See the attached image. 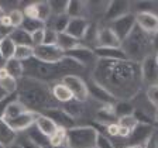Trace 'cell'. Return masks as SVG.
I'll return each mask as SVG.
<instances>
[{
    "instance_id": "6da1fadb",
    "label": "cell",
    "mask_w": 158,
    "mask_h": 148,
    "mask_svg": "<svg viewBox=\"0 0 158 148\" xmlns=\"http://www.w3.org/2000/svg\"><path fill=\"white\" fill-rule=\"evenodd\" d=\"M92 79L107 90L116 100H128L141 89L140 64L133 61H105L98 59Z\"/></svg>"
},
{
    "instance_id": "7a4b0ae2",
    "label": "cell",
    "mask_w": 158,
    "mask_h": 148,
    "mask_svg": "<svg viewBox=\"0 0 158 148\" xmlns=\"http://www.w3.org/2000/svg\"><path fill=\"white\" fill-rule=\"evenodd\" d=\"M28 83H24L17 92V100L23 103L31 112L41 113L54 106V97L51 95V88L47 83L24 78Z\"/></svg>"
},
{
    "instance_id": "3957f363",
    "label": "cell",
    "mask_w": 158,
    "mask_h": 148,
    "mask_svg": "<svg viewBox=\"0 0 158 148\" xmlns=\"http://www.w3.org/2000/svg\"><path fill=\"white\" fill-rule=\"evenodd\" d=\"M120 47L124 51L128 61H133L135 64H141L147 56L151 55L152 51L151 37H150V34L143 31L135 24V27L127 35V38L122 41Z\"/></svg>"
},
{
    "instance_id": "277c9868",
    "label": "cell",
    "mask_w": 158,
    "mask_h": 148,
    "mask_svg": "<svg viewBox=\"0 0 158 148\" xmlns=\"http://www.w3.org/2000/svg\"><path fill=\"white\" fill-rule=\"evenodd\" d=\"M98 130L92 125H75L66 130V148H95Z\"/></svg>"
},
{
    "instance_id": "5b68a950",
    "label": "cell",
    "mask_w": 158,
    "mask_h": 148,
    "mask_svg": "<svg viewBox=\"0 0 158 148\" xmlns=\"http://www.w3.org/2000/svg\"><path fill=\"white\" fill-rule=\"evenodd\" d=\"M61 82L69 89V92L72 93L73 100L79 103H85L86 100L89 99V93H88V85L83 80L81 76L75 75H66L61 79Z\"/></svg>"
},
{
    "instance_id": "8992f818",
    "label": "cell",
    "mask_w": 158,
    "mask_h": 148,
    "mask_svg": "<svg viewBox=\"0 0 158 148\" xmlns=\"http://www.w3.org/2000/svg\"><path fill=\"white\" fill-rule=\"evenodd\" d=\"M33 48H34L33 58L37 59L38 62L58 64L59 61H62L65 58V52L58 45H45V44H43V45L33 47Z\"/></svg>"
},
{
    "instance_id": "52a82bcc",
    "label": "cell",
    "mask_w": 158,
    "mask_h": 148,
    "mask_svg": "<svg viewBox=\"0 0 158 148\" xmlns=\"http://www.w3.org/2000/svg\"><path fill=\"white\" fill-rule=\"evenodd\" d=\"M41 114L47 116L48 118H51L59 128H64V130H69V128L75 127L76 124V120L72 117L66 112L65 109H61V107H49L44 112H41Z\"/></svg>"
},
{
    "instance_id": "ba28073f",
    "label": "cell",
    "mask_w": 158,
    "mask_h": 148,
    "mask_svg": "<svg viewBox=\"0 0 158 148\" xmlns=\"http://www.w3.org/2000/svg\"><path fill=\"white\" fill-rule=\"evenodd\" d=\"M143 83L150 86L158 85V64L155 61V55H150L140 64Z\"/></svg>"
},
{
    "instance_id": "9c48e42d",
    "label": "cell",
    "mask_w": 158,
    "mask_h": 148,
    "mask_svg": "<svg viewBox=\"0 0 158 148\" xmlns=\"http://www.w3.org/2000/svg\"><path fill=\"white\" fill-rule=\"evenodd\" d=\"M134 27H135V17L131 13L126 14L123 17H118V18H116L110 24V28L116 34V37L120 39V43L123 39L127 38V35L131 33Z\"/></svg>"
},
{
    "instance_id": "30bf717a",
    "label": "cell",
    "mask_w": 158,
    "mask_h": 148,
    "mask_svg": "<svg viewBox=\"0 0 158 148\" xmlns=\"http://www.w3.org/2000/svg\"><path fill=\"white\" fill-rule=\"evenodd\" d=\"M65 56L73 59L75 62H78L79 65L82 66L89 65V64L95 62V59H98L95 52H93V48H90L88 45H83V44L75 47V48L68 51V52H65Z\"/></svg>"
},
{
    "instance_id": "8fae6325",
    "label": "cell",
    "mask_w": 158,
    "mask_h": 148,
    "mask_svg": "<svg viewBox=\"0 0 158 148\" xmlns=\"http://www.w3.org/2000/svg\"><path fill=\"white\" fill-rule=\"evenodd\" d=\"M86 85H88L89 97L95 99L96 102L102 103L103 106H113L116 102H117V100H116V99L113 97V96L110 95L103 86H100L99 83H96L92 78H90V80H89Z\"/></svg>"
},
{
    "instance_id": "7c38bea8",
    "label": "cell",
    "mask_w": 158,
    "mask_h": 148,
    "mask_svg": "<svg viewBox=\"0 0 158 148\" xmlns=\"http://www.w3.org/2000/svg\"><path fill=\"white\" fill-rule=\"evenodd\" d=\"M134 17L137 27H140L143 31L150 35L158 33V14H155L154 11H141L134 14Z\"/></svg>"
},
{
    "instance_id": "4fadbf2b",
    "label": "cell",
    "mask_w": 158,
    "mask_h": 148,
    "mask_svg": "<svg viewBox=\"0 0 158 148\" xmlns=\"http://www.w3.org/2000/svg\"><path fill=\"white\" fill-rule=\"evenodd\" d=\"M40 113L37 112H31V110H27L26 113L20 114L19 117L10 120V121H6L10 127L13 128L16 133H20V131H27L31 125L35 124V120L38 117Z\"/></svg>"
},
{
    "instance_id": "5bb4252c",
    "label": "cell",
    "mask_w": 158,
    "mask_h": 148,
    "mask_svg": "<svg viewBox=\"0 0 158 148\" xmlns=\"http://www.w3.org/2000/svg\"><path fill=\"white\" fill-rule=\"evenodd\" d=\"M130 13V2L126 0H114V2H109L106 6L105 18L109 21H114L118 17H123Z\"/></svg>"
},
{
    "instance_id": "9a60e30c",
    "label": "cell",
    "mask_w": 158,
    "mask_h": 148,
    "mask_svg": "<svg viewBox=\"0 0 158 148\" xmlns=\"http://www.w3.org/2000/svg\"><path fill=\"white\" fill-rule=\"evenodd\" d=\"M88 27H89V21L85 18V17L69 18V23H68V27H66V30H65V33L82 43L83 35H85Z\"/></svg>"
},
{
    "instance_id": "2e32d148",
    "label": "cell",
    "mask_w": 158,
    "mask_h": 148,
    "mask_svg": "<svg viewBox=\"0 0 158 148\" xmlns=\"http://www.w3.org/2000/svg\"><path fill=\"white\" fill-rule=\"evenodd\" d=\"M96 58L98 59H105V61H127L124 51L122 47H112V48H100L96 47L93 49Z\"/></svg>"
},
{
    "instance_id": "e0dca14e",
    "label": "cell",
    "mask_w": 158,
    "mask_h": 148,
    "mask_svg": "<svg viewBox=\"0 0 158 148\" xmlns=\"http://www.w3.org/2000/svg\"><path fill=\"white\" fill-rule=\"evenodd\" d=\"M120 39L116 37L110 27H99L98 28V47L100 48H112L120 47Z\"/></svg>"
},
{
    "instance_id": "ac0fdd59",
    "label": "cell",
    "mask_w": 158,
    "mask_h": 148,
    "mask_svg": "<svg viewBox=\"0 0 158 148\" xmlns=\"http://www.w3.org/2000/svg\"><path fill=\"white\" fill-rule=\"evenodd\" d=\"M154 128L152 124H144V123H138L137 127L134 128L130 134L133 144H138V145H145L147 141L152 137Z\"/></svg>"
},
{
    "instance_id": "d6986e66",
    "label": "cell",
    "mask_w": 158,
    "mask_h": 148,
    "mask_svg": "<svg viewBox=\"0 0 158 148\" xmlns=\"http://www.w3.org/2000/svg\"><path fill=\"white\" fill-rule=\"evenodd\" d=\"M27 110H28V109H27L23 103L20 102V100H17V97H16L14 100H11V102L6 106L3 114H2V118H3L4 121H10V120H13V118L19 117L20 114L26 113Z\"/></svg>"
},
{
    "instance_id": "ffe728a7",
    "label": "cell",
    "mask_w": 158,
    "mask_h": 148,
    "mask_svg": "<svg viewBox=\"0 0 158 148\" xmlns=\"http://www.w3.org/2000/svg\"><path fill=\"white\" fill-rule=\"evenodd\" d=\"M17 141V133L10 127L3 118H0V144L4 148Z\"/></svg>"
},
{
    "instance_id": "44dd1931",
    "label": "cell",
    "mask_w": 158,
    "mask_h": 148,
    "mask_svg": "<svg viewBox=\"0 0 158 148\" xmlns=\"http://www.w3.org/2000/svg\"><path fill=\"white\" fill-rule=\"evenodd\" d=\"M51 95H52L54 100L59 103H69L73 100L72 93L69 92V89L64 85L62 82H55L51 88Z\"/></svg>"
},
{
    "instance_id": "7402d4cb",
    "label": "cell",
    "mask_w": 158,
    "mask_h": 148,
    "mask_svg": "<svg viewBox=\"0 0 158 148\" xmlns=\"http://www.w3.org/2000/svg\"><path fill=\"white\" fill-rule=\"evenodd\" d=\"M35 127L38 128L43 134H45L48 138L55 134V131L59 128L51 118H48L47 116L41 114V113L38 114V117H37V120H35Z\"/></svg>"
},
{
    "instance_id": "603a6c76",
    "label": "cell",
    "mask_w": 158,
    "mask_h": 148,
    "mask_svg": "<svg viewBox=\"0 0 158 148\" xmlns=\"http://www.w3.org/2000/svg\"><path fill=\"white\" fill-rule=\"evenodd\" d=\"M26 137L28 138L34 145H37L38 148H44L49 144V138L47 137L45 134H43V133L40 131L38 128L35 127V124L31 125V127L26 131Z\"/></svg>"
},
{
    "instance_id": "cb8c5ba5",
    "label": "cell",
    "mask_w": 158,
    "mask_h": 148,
    "mask_svg": "<svg viewBox=\"0 0 158 148\" xmlns=\"http://www.w3.org/2000/svg\"><path fill=\"white\" fill-rule=\"evenodd\" d=\"M4 69L7 71L9 76H11V78L16 79V80H20V79L24 78L23 62H20V61H17V59H14V58H11L4 62Z\"/></svg>"
},
{
    "instance_id": "d4e9b609",
    "label": "cell",
    "mask_w": 158,
    "mask_h": 148,
    "mask_svg": "<svg viewBox=\"0 0 158 148\" xmlns=\"http://www.w3.org/2000/svg\"><path fill=\"white\" fill-rule=\"evenodd\" d=\"M48 21H49V24L48 26L45 24V27H49V28H52L58 34H61V33H65V30L69 23V17L66 14H62V16H51Z\"/></svg>"
},
{
    "instance_id": "484cf974",
    "label": "cell",
    "mask_w": 158,
    "mask_h": 148,
    "mask_svg": "<svg viewBox=\"0 0 158 148\" xmlns=\"http://www.w3.org/2000/svg\"><path fill=\"white\" fill-rule=\"evenodd\" d=\"M81 44H82L81 41H78V39H75L73 37L68 35L66 33L58 34V38H56V45L62 49L64 52H68V51L73 49L75 47L81 45Z\"/></svg>"
},
{
    "instance_id": "4316f807",
    "label": "cell",
    "mask_w": 158,
    "mask_h": 148,
    "mask_svg": "<svg viewBox=\"0 0 158 148\" xmlns=\"http://www.w3.org/2000/svg\"><path fill=\"white\" fill-rule=\"evenodd\" d=\"M85 2H79V0H69L68 9H66V16L69 18H78V17H85Z\"/></svg>"
},
{
    "instance_id": "83f0119b",
    "label": "cell",
    "mask_w": 158,
    "mask_h": 148,
    "mask_svg": "<svg viewBox=\"0 0 158 148\" xmlns=\"http://www.w3.org/2000/svg\"><path fill=\"white\" fill-rule=\"evenodd\" d=\"M9 38L16 44V47H19V45L33 47V43H31V34H28L27 31H24L23 28H14L13 33L10 34Z\"/></svg>"
},
{
    "instance_id": "f1b7e54d",
    "label": "cell",
    "mask_w": 158,
    "mask_h": 148,
    "mask_svg": "<svg viewBox=\"0 0 158 148\" xmlns=\"http://www.w3.org/2000/svg\"><path fill=\"white\" fill-rule=\"evenodd\" d=\"M113 112L117 118L126 117V116H133L134 113V107L128 100H117L113 105Z\"/></svg>"
},
{
    "instance_id": "f546056e",
    "label": "cell",
    "mask_w": 158,
    "mask_h": 148,
    "mask_svg": "<svg viewBox=\"0 0 158 148\" xmlns=\"http://www.w3.org/2000/svg\"><path fill=\"white\" fill-rule=\"evenodd\" d=\"M116 118L117 117L114 116V112H113V106H103L98 112L99 123H102L105 127H107L109 124H113V123H117Z\"/></svg>"
},
{
    "instance_id": "4dcf8cb0",
    "label": "cell",
    "mask_w": 158,
    "mask_h": 148,
    "mask_svg": "<svg viewBox=\"0 0 158 148\" xmlns=\"http://www.w3.org/2000/svg\"><path fill=\"white\" fill-rule=\"evenodd\" d=\"M14 51H16V44H14L11 39H10L9 37L2 38V41H0V55H2V58H3L4 61L11 59L14 55Z\"/></svg>"
},
{
    "instance_id": "1f68e13d",
    "label": "cell",
    "mask_w": 158,
    "mask_h": 148,
    "mask_svg": "<svg viewBox=\"0 0 158 148\" xmlns=\"http://www.w3.org/2000/svg\"><path fill=\"white\" fill-rule=\"evenodd\" d=\"M33 55H34V48L33 47L19 45V47H16V51H14L13 58L24 64V62H27V61H30V59L33 58Z\"/></svg>"
},
{
    "instance_id": "d6a6232c",
    "label": "cell",
    "mask_w": 158,
    "mask_h": 148,
    "mask_svg": "<svg viewBox=\"0 0 158 148\" xmlns=\"http://www.w3.org/2000/svg\"><path fill=\"white\" fill-rule=\"evenodd\" d=\"M19 89V80L13 79L11 76H6V78L0 79V90L6 95H13Z\"/></svg>"
},
{
    "instance_id": "836d02e7",
    "label": "cell",
    "mask_w": 158,
    "mask_h": 148,
    "mask_svg": "<svg viewBox=\"0 0 158 148\" xmlns=\"http://www.w3.org/2000/svg\"><path fill=\"white\" fill-rule=\"evenodd\" d=\"M20 28H23L28 34H33L35 31H38V30L45 28V23H43V21H40L37 18H27V17H24V21Z\"/></svg>"
},
{
    "instance_id": "e575fe53",
    "label": "cell",
    "mask_w": 158,
    "mask_h": 148,
    "mask_svg": "<svg viewBox=\"0 0 158 148\" xmlns=\"http://www.w3.org/2000/svg\"><path fill=\"white\" fill-rule=\"evenodd\" d=\"M68 2L69 0H51V2H48L49 9H51V14H52V16H62V14H66Z\"/></svg>"
},
{
    "instance_id": "d590c367",
    "label": "cell",
    "mask_w": 158,
    "mask_h": 148,
    "mask_svg": "<svg viewBox=\"0 0 158 148\" xmlns=\"http://www.w3.org/2000/svg\"><path fill=\"white\" fill-rule=\"evenodd\" d=\"M35 7H37V14H38V20L47 24V21L49 20L51 14V9H49L48 2H35Z\"/></svg>"
},
{
    "instance_id": "8d00e7d4",
    "label": "cell",
    "mask_w": 158,
    "mask_h": 148,
    "mask_svg": "<svg viewBox=\"0 0 158 148\" xmlns=\"http://www.w3.org/2000/svg\"><path fill=\"white\" fill-rule=\"evenodd\" d=\"M98 28L99 27H96V24H89L85 35H83V39H82V41H85L88 44H92L93 49L98 47Z\"/></svg>"
},
{
    "instance_id": "74e56055",
    "label": "cell",
    "mask_w": 158,
    "mask_h": 148,
    "mask_svg": "<svg viewBox=\"0 0 158 148\" xmlns=\"http://www.w3.org/2000/svg\"><path fill=\"white\" fill-rule=\"evenodd\" d=\"M7 17H9L10 24H11V27H13V28H20V27H21V24H23V21H24L23 11H21V10H17V9L10 10L9 14H7Z\"/></svg>"
},
{
    "instance_id": "f35d334b",
    "label": "cell",
    "mask_w": 158,
    "mask_h": 148,
    "mask_svg": "<svg viewBox=\"0 0 158 148\" xmlns=\"http://www.w3.org/2000/svg\"><path fill=\"white\" fill-rule=\"evenodd\" d=\"M66 142V130L64 128H58L55 134L49 137V144L55 145V147H64Z\"/></svg>"
},
{
    "instance_id": "ab89813d",
    "label": "cell",
    "mask_w": 158,
    "mask_h": 148,
    "mask_svg": "<svg viewBox=\"0 0 158 148\" xmlns=\"http://www.w3.org/2000/svg\"><path fill=\"white\" fill-rule=\"evenodd\" d=\"M117 124L120 125V127H124L126 130H128V131L131 133L133 130L137 127L138 121H137V118H135L134 116H126V117L117 118Z\"/></svg>"
},
{
    "instance_id": "60d3db41",
    "label": "cell",
    "mask_w": 158,
    "mask_h": 148,
    "mask_svg": "<svg viewBox=\"0 0 158 148\" xmlns=\"http://www.w3.org/2000/svg\"><path fill=\"white\" fill-rule=\"evenodd\" d=\"M13 27L10 24V20L7 17V14L3 17V18L0 20V35L2 38H6V37H10V34L13 33Z\"/></svg>"
},
{
    "instance_id": "b9f144b4",
    "label": "cell",
    "mask_w": 158,
    "mask_h": 148,
    "mask_svg": "<svg viewBox=\"0 0 158 148\" xmlns=\"http://www.w3.org/2000/svg\"><path fill=\"white\" fill-rule=\"evenodd\" d=\"M56 38H58V33L54 31L52 28L45 27L44 30V44L45 45H56Z\"/></svg>"
},
{
    "instance_id": "7bdbcfd3",
    "label": "cell",
    "mask_w": 158,
    "mask_h": 148,
    "mask_svg": "<svg viewBox=\"0 0 158 148\" xmlns=\"http://www.w3.org/2000/svg\"><path fill=\"white\" fill-rule=\"evenodd\" d=\"M96 148H116L114 144L112 142V140L106 135H103V133H98L96 137Z\"/></svg>"
},
{
    "instance_id": "ee69618b",
    "label": "cell",
    "mask_w": 158,
    "mask_h": 148,
    "mask_svg": "<svg viewBox=\"0 0 158 148\" xmlns=\"http://www.w3.org/2000/svg\"><path fill=\"white\" fill-rule=\"evenodd\" d=\"M147 99H148V102L158 110V85L150 86L147 89Z\"/></svg>"
},
{
    "instance_id": "f6af8a7d",
    "label": "cell",
    "mask_w": 158,
    "mask_h": 148,
    "mask_svg": "<svg viewBox=\"0 0 158 148\" xmlns=\"http://www.w3.org/2000/svg\"><path fill=\"white\" fill-rule=\"evenodd\" d=\"M44 30H38V31L31 34V43H33V47H38V45H43L44 44Z\"/></svg>"
},
{
    "instance_id": "bcb514c9",
    "label": "cell",
    "mask_w": 158,
    "mask_h": 148,
    "mask_svg": "<svg viewBox=\"0 0 158 148\" xmlns=\"http://www.w3.org/2000/svg\"><path fill=\"white\" fill-rule=\"evenodd\" d=\"M106 131L112 135V137H117V135H118V124H117V123L109 124L107 127H106Z\"/></svg>"
},
{
    "instance_id": "7dc6e473",
    "label": "cell",
    "mask_w": 158,
    "mask_h": 148,
    "mask_svg": "<svg viewBox=\"0 0 158 148\" xmlns=\"http://www.w3.org/2000/svg\"><path fill=\"white\" fill-rule=\"evenodd\" d=\"M17 142H19V144L21 145V147H23V148H38V147H37V145H34L33 142L30 141V140H28V138H27V137H24L23 140H20V141H17Z\"/></svg>"
},
{
    "instance_id": "c3c4849f",
    "label": "cell",
    "mask_w": 158,
    "mask_h": 148,
    "mask_svg": "<svg viewBox=\"0 0 158 148\" xmlns=\"http://www.w3.org/2000/svg\"><path fill=\"white\" fill-rule=\"evenodd\" d=\"M130 134H131V133L128 131V130H126L124 127H120V125H118V135L117 137L126 138V137H130Z\"/></svg>"
},
{
    "instance_id": "681fc988",
    "label": "cell",
    "mask_w": 158,
    "mask_h": 148,
    "mask_svg": "<svg viewBox=\"0 0 158 148\" xmlns=\"http://www.w3.org/2000/svg\"><path fill=\"white\" fill-rule=\"evenodd\" d=\"M151 43H152V49H155L158 52V33H155L154 35L151 37Z\"/></svg>"
},
{
    "instance_id": "f907efd6",
    "label": "cell",
    "mask_w": 158,
    "mask_h": 148,
    "mask_svg": "<svg viewBox=\"0 0 158 148\" xmlns=\"http://www.w3.org/2000/svg\"><path fill=\"white\" fill-rule=\"evenodd\" d=\"M124 148H145V145H138V144H130Z\"/></svg>"
},
{
    "instance_id": "816d5d0a",
    "label": "cell",
    "mask_w": 158,
    "mask_h": 148,
    "mask_svg": "<svg viewBox=\"0 0 158 148\" xmlns=\"http://www.w3.org/2000/svg\"><path fill=\"white\" fill-rule=\"evenodd\" d=\"M7 148H23V147H21V145H20L19 144V142H13V144H11V145H9V147H7Z\"/></svg>"
},
{
    "instance_id": "f5cc1de1",
    "label": "cell",
    "mask_w": 158,
    "mask_h": 148,
    "mask_svg": "<svg viewBox=\"0 0 158 148\" xmlns=\"http://www.w3.org/2000/svg\"><path fill=\"white\" fill-rule=\"evenodd\" d=\"M4 16H6V11H4V9L2 7V4H0V20L3 18Z\"/></svg>"
},
{
    "instance_id": "db71d44e",
    "label": "cell",
    "mask_w": 158,
    "mask_h": 148,
    "mask_svg": "<svg viewBox=\"0 0 158 148\" xmlns=\"http://www.w3.org/2000/svg\"><path fill=\"white\" fill-rule=\"evenodd\" d=\"M4 62H6V61H4V59L2 58V55H0V69H2V68L4 66Z\"/></svg>"
},
{
    "instance_id": "11a10c76",
    "label": "cell",
    "mask_w": 158,
    "mask_h": 148,
    "mask_svg": "<svg viewBox=\"0 0 158 148\" xmlns=\"http://www.w3.org/2000/svg\"><path fill=\"white\" fill-rule=\"evenodd\" d=\"M44 148H64V147H55V145H51V144H48L47 147H44Z\"/></svg>"
},
{
    "instance_id": "9f6ffc18",
    "label": "cell",
    "mask_w": 158,
    "mask_h": 148,
    "mask_svg": "<svg viewBox=\"0 0 158 148\" xmlns=\"http://www.w3.org/2000/svg\"><path fill=\"white\" fill-rule=\"evenodd\" d=\"M155 123H157V124H158V110H157V113H155Z\"/></svg>"
},
{
    "instance_id": "6f0895ef",
    "label": "cell",
    "mask_w": 158,
    "mask_h": 148,
    "mask_svg": "<svg viewBox=\"0 0 158 148\" xmlns=\"http://www.w3.org/2000/svg\"><path fill=\"white\" fill-rule=\"evenodd\" d=\"M155 61H157V64H158V52H157V55H155Z\"/></svg>"
},
{
    "instance_id": "680465c9",
    "label": "cell",
    "mask_w": 158,
    "mask_h": 148,
    "mask_svg": "<svg viewBox=\"0 0 158 148\" xmlns=\"http://www.w3.org/2000/svg\"><path fill=\"white\" fill-rule=\"evenodd\" d=\"M2 93H3V92H2V90H0V96H4V95H2Z\"/></svg>"
},
{
    "instance_id": "91938a15",
    "label": "cell",
    "mask_w": 158,
    "mask_h": 148,
    "mask_svg": "<svg viewBox=\"0 0 158 148\" xmlns=\"http://www.w3.org/2000/svg\"><path fill=\"white\" fill-rule=\"evenodd\" d=\"M0 148H4V147H3V145H2V144H0Z\"/></svg>"
},
{
    "instance_id": "94428289",
    "label": "cell",
    "mask_w": 158,
    "mask_h": 148,
    "mask_svg": "<svg viewBox=\"0 0 158 148\" xmlns=\"http://www.w3.org/2000/svg\"><path fill=\"white\" fill-rule=\"evenodd\" d=\"M0 41H2V35H0Z\"/></svg>"
},
{
    "instance_id": "6125c7cd",
    "label": "cell",
    "mask_w": 158,
    "mask_h": 148,
    "mask_svg": "<svg viewBox=\"0 0 158 148\" xmlns=\"http://www.w3.org/2000/svg\"><path fill=\"white\" fill-rule=\"evenodd\" d=\"M95 148H96V147H95Z\"/></svg>"
}]
</instances>
